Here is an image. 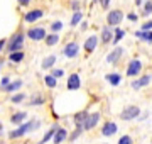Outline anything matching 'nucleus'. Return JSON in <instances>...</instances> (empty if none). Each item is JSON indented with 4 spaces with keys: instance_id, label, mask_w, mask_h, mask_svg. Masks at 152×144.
<instances>
[{
    "instance_id": "1",
    "label": "nucleus",
    "mask_w": 152,
    "mask_h": 144,
    "mask_svg": "<svg viewBox=\"0 0 152 144\" xmlns=\"http://www.w3.org/2000/svg\"><path fill=\"white\" fill-rule=\"evenodd\" d=\"M24 39H26V36H24L22 32H15L14 36H12L10 41H9V44H7V51H9V54L17 53V51L22 49V46H24Z\"/></svg>"
},
{
    "instance_id": "2",
    "label": "nucleus",
    "mask_w": 152,
    "mask_h": 144,
    "mask_svg": "<svg viewBox=\"0 0 152 144\" xmlns=\"http://www.w3.org/2000/svg\"><path fill=\"white\" fill-rule=\"evenodd\" d=\"M39 126V122H26V124H20L19 127L15 129V131H12V132H9V137L10 139H17V137H22L24 134H27L29 131H32V129H36Z\"/></svg>"
},
{
    "instance_id": "3",
    "label": "nucleus",
    "mask_w": 152,
    "mask_h": 144,
    "mask_svg": "<svg viewBox=\"0 0 152 144\" xmlns=\"http://www.w3.org/2000/svg\"><path fill=\"white\" fill-rule=\"evenodd\" d=\"M139 114H140V109H139V107L129 105L127 109H124V110H122V114H120V119H122V120H132V119L139 117Z\"/></svg>"
},
{
    "instance_id": "4",
    "label": "nucleus",
    "mask_w": 152,
    "mask_h": 144,
    "mask_svg": "<svg viewBox=\"0 0 152 144\" xmlns=\"http://www.w3.org/2000/svg\"><path fill=\"white\" fill-rule=\"evenodd\" d=\"M122 19H124V12L122 10H112L107 17V22H108V26L115 27V26L122 24Z\"/></svg>"
},
{
    "instance_id": "5",
    "label": "nucleus",
    "mask_w": 152,
    "mask_h": 144,
    "mask_svg": "<svg viewBox=\"0 0 152 144\" xmlns=\"http://www.w3.org/2000/svg\"><path fill=\"white\" fill-rule=\"evenodd\" d=\"M27 37L32 41H42L46 39V31L42 27H31L27 31Z\"/></svg>"
},
{
    "instance_id": "6",
    "label": "nucleus",
    "mask_w": 152,
    "mask_h": 144,
    "mask_svg": "<svg viewBox=\"0 0 152 144\" xmlns=\"http://www.w3.org/2000/svg\"><path fill=\"white\" fill-rule=\"evenodd\" d=\"M98 120H100V114H98V112L88 114L86 120H85V124H83V131H90V129H93L98 124Z\"/></svg>"
},
{
    "instance_id": "7",
    "label": "nucleus",
    "mask_w": 152,
    "mask_h": 144,
    "mask_svg": "<svg viewBox=\"0 0 152 144\" xmlns=\"http://www.w3.org/2000/svg\"><path fill=\"white\" fill-rule=\"evenodd\" d=\"M142 70V63L139 60H134L129 63V66H127V76H135V75H139Z\"/></svg>"
},
{
    "instance_id": "8",
    "label": "nucleus",
    "mask_w": 152,
    "mask_h": 144,
    "mask_svg": "<svg viewBox=\"0 0 152 144\" xmlns=\"http://www.w3.org/2000/svg\"><path fill=\"white\" fill-rule=\"evenodd\" d=\"M78 51H80V46L76 44V43H68V44L64 46L63 54H64L66 58H75V56H78Z\"/></svg>"
},
{
    "instance_id": "9",
    "label": "nucleus",
    "mask_w": 152,
    "mask_h": 144,
    "mask_svg": "<svg viewBox=\"0 0 152 144\" xmlns=\"http://www.w3.org/2000/svg\"><path fill=\"white\" fill-rule=\"evenodd\" d=\"M41 17H42V10H41V9H34V10H29L24 19H26V22L32 24V22H36L37 19H41Z\"/></svg>"
},
{
    "instance_id": "10",
    "label": "nucleus",
    "mask_w": 152,
    "mask_h": 144,
    "mask_svg": "<svg viewBox=\"0 0 152 144\" xmlns=\"http://www.w3.org/2000/svg\"><path fill=\"white\" fill-rule=\"evenodd\" d=\"M96 44H98V36H90V37L85 41V49H86V53H91V51H95Z\"/></svg>"
},
{
    "instance_id": "11",
    "label": "nucleus",
    "mask_w": 152,
    "mask_h": 144,
    "mask_svg": "<svg viewBox=\"0 0 152 144\" xmlns=\"http://www.w3.org/2000/svg\"><path fill=\"white\" fill-rule=\"evenodd\" d=\"M66 137H68V131L63 127H58V131H56L54 134V137H53V141H54V144H61L63 141H66Z\"/></svg>"
},
{
    "instance_id": "12",
    "label": "nucleus",
    "mask_w": 152,
    "mask_h": 144,
    "mask_svg": "<svg viewBox=\"0 0 152 144\" xmlns=\"http://www.w3.org/2000/svg\"><path fill=\"white\" fill-rule=\"evenodd\" d=\"M151 80H152V76H151V75H145V76H142L140 80H135V82L132 83V88H135V90L142 88V87H145V85H149V83H151Z\"/></svg>"
},
{
    "instance_id": "13",
    "label": "nucleus",
    "mask_w": 152,
    "mask_h": 144,
    "mask_svg": "<svg viewBox=\"0 0 152 144\" xmlns=\"http://www.w3.org/2000/svg\"><path fill=\"white\" fill-rule=\"evenodd\" d=\"M117 124H115V122H107V124H105L103 126V129H102V134H103V136H113L115 132H117Z\"/></svg>"
},
{
    "instance_id": "14",
    "label": "nucleus",
    "mask_w": 152,
    "mask_h": 144,
    "mask_svg": "<svg viewBox=\"0 0 152 144\" xmlns=\"http://www.w3.org/2000/svg\"><path fill=\"white\" fill-rule=\"evenodd\" d=\"M80 76H78V75H71L69 78H68V90H71V92H73V90H78L80 88Z\"/></svg>"
},
{
    "instance_id": "15",
    "label": "nucleus",
    "mask_w": 152,
    "mask_h": 144,
    "mask_svg": "<svg viewBox=\"0 0 152 144\" xmlns=\"http://www.w3.org/2000/svg\"><path fill=\"white\" fill-rule=\"evenodd\" d=\"M122 53H124V49H122V48H115V49L112 51L108 56H107V61H108V63H117V61L120 60Z\"/></svg>"
},
{
    "instance_id": "16",
    "label": "nucleus",
    "mask_w": 152,
    "mask_h": 144,
    "mask_svg": "<svg viewBox=\"0 0 152 144\" xmlns=\"http://www.w3.org/2000/svg\"><path fill=\"white\" fill-rule=\"evenodd\" d=\"M86 117H88V112H78L75 115V124H76V127L78 129H83V124H85V120H86Z\"/></svg>"
},
{
    "instance_id": "17",
    "label": "nucleus",
    "mask_w": 152,
    "mask_h": 144,
    "mask_svg": "<svg viewBox=\"0 0 152 144\" xmlns=\"http://www.w3.org/2000/svg\"><path fill=\"white\" fill-rule=\"evenodd\" d=\"M27 117V114L26 112H17V114H14L10 119L12 124H15V126H20V124H24V119Z\"/></svg>"
},
{
    "instance_id": "18",
    "label": "nucleus",
    "mask_w": 152,
    "mask_h": 144,
    "mask_svg": "<svg viewBox=\"0 0 152 144\" xmlns=\"http://www.w3.org/2000/svg\"><path fill=\"white\" fill-rule=\"evenodd\" d=\"M56 131H58V126H53V127L49 129L48 132L44 134V137L41 139V141H39V144H46V143L49 141V139H53V137H54V134H56Z\"/></svg>"
},
{
    "instance_id": "19",
    "label": "nucleus",
    "mask_w": 152,
    "mask_h": 144,
    "mask_svg": "<svg viewBox=\"0 0 152 144\" xmlns=\"http://www.w3.org/2000/svg\"><path fill=\"white\" fill-rule=\"evenodd\" d=\"M135 36L142 41H145V43H152V32L151 31H137Z\"/></svg>"
},
{
    "instance_id": "20",
    "label": "nucleus",
    "mask_w": 152,
    "mask_h": 144,
    "mask_svg": "<svg viewBox=\"0 0 152 144\" xmlns=\"http://www.w3.org/2000/svg\"><path fill=\"white\" fill-rule=\"evenodd\" d=\"M54 63H56V56H54V54H51V56H48V58H44V60H42V65H41V66H42L44 70H49V68L54 66Z\"/></svg>"
},
{
    "instance_id": "21",
    "label": "nucleus",
    "mask_w": 152,
    "mask_h": 144,
    "mask_svg": "<svg viewBox=\"0 0 152 144\" xmlns=\"http://www.w3.org/2000/svg\"><path fill=\"white\" fill-rule=\"evenodd\" d=\"M22 60H24V53H22V51H17V53L9 54V61H10V63H20Z\"/></svg>"
},
{
    "instance_id": "22",
    "label": "nucleus",
    "mask_w": 152,
    "mask_h": 144,
    "mask_svg": "<svg viewBox=\"0 0 152 144\" xmlns=\"http://www.w3.org/2000/svg\"><path fill=\"white\" fill-rule=\"evenodd\" d=\"M112 39H113V34H112L110 27H103V31H102V41L103 43H110Z\"/></svg>"
},
{
    "instance_id": "23",
    "label": "nucleus",
    "mask_w": 152,
    "mask_h": 144,
    "mask_svg": "<svg viewBox=\"0 0 152 144\" xmlns=\"http://www.w3.org/2000/svg\"><path fill=\"white\" fill-rule=\"evenodd\" d=\"M22 87V80H15V82H12V83H9L5 87V92H15V90H19Z\"/></svg>"
},
{
    "instance_id": "24",
    "label": "nucleus",
    "mask_w": 152,
    "mask_h": 144,
    "mask_svg": "<svg viewBox=\"0 0 152 144\" xmlns=\"http://www.w3.org/2000/svg\"><path fill=\"white\" fill-rule=\"evenodd\" d=\"M107 80H108V83H112V85L117 87V85L120 83V80H122V78H120L118 73H110V75H107Z\"/></svg>"
},
{
    "instance_id": "25",
    "label": "nucleus",
    "mask_w": 152,
    "mask_h": 144,
    "mask_svg": "<svg viewBox=\"0 0 152 144\" xmlns=\"http://www.w3.org/2000/svg\"><path fill=\"white\" fill-rule=\"evenodd\" d=\"M44 41H46V44H48V46H54V44L59 43V36H58V34H49Z\"/></svg>"
},
{
    "instance_id": "26",
    "label": "nucleus",
    "mask_w": 152,
    "mask_h": 144,
    "mask_svg": "<svg viewBox=\"0 0 152 144\" xmlns=\"http://www.w3.org/2000/svg\"><path fill=\"white\" fill-rule=\"evenodd\" d=\"M44 83H46V87H49V88H54L56 85H58V80L53 78L51 75H46V76H44Z\"/></svg>"
},
{
    "instance_id": "27",
    "label": "nucleus",
    "mask_w": 152,
    "mask_h": 144,
    "mask_svg": "<svg viewBox=\"0 0 152 144\" xmlns=\"http://www.w3.org/2000/svg\"><path fill=\"white\" fill-rule=\"evenodd\" d=\"M44 104V97L42 95H36V97H34L32 95V98H31V102H29V105H42Z\"/></svg>"
},
{
    "instance_id": "28",
    "label": "nucleus",
    "mask_w": 152,
    "mask_h": 144,
    "mask_svg": "<svg viewBox=\"0 0 152 144\" xmlns=\"http://www.w3.org/2000/svg\"><path fill=\"white\" fill-rule=\"evenodd\" d=\"M51 76L56 78V80H58V78H63L64 76V70H63V68H54L53 73H51Z\"/></svg>"
},
{
    "instance_id": "29",
    "label": "nucleus",
    "mask_w": 152,
    "mask_h": 144,
    "mask_svg": "<svg viewBox=\"0 0 152 144\" xmlns=\"http://www.w3.org/2000/svg\"><path fill=\"white\" fill-rule=\"evenodd\" d=\"M80 21H81V12H75V14H73V17H71V22H69V24L75 27V26L80 22Z\"/></svg>"
},
{
    "instance_id": "30",
    "label": "nucleus",
    "mask_w": 152,
    "mask_h": 144,
    "mask_svg": "<svg viewBox=\"0 0 152 144\" xmlns=\"http://www.w3.org/2000/svg\"><path fill=\"white\" fill-rule=\"evenodd\" d=\"M124 34H125V32L122 31V29L117 27V29H115V36H113V39H112V41H113V43H118L120 39L124 37Z\"/></svg>"
},
{
    "instance_id": "31",
    "label": "nucleus",
    "mask_w": 152,
    "mask_h": 144,
    "mask_svg": "<svg viewBox=\"0 0 152 144\" xmlns=\"http://www.w3.org/2000/svg\"><path fill=\"white\" fill-rule=\"evenodd\" d=\"M24 98H26V95L24 93H15L14 97H12V102H14V104H20Z\"/></svg>"
},
{
    "instance_id": "32",
    "label": "nucleus",
    "mask_w": 152,
    "mask_h": 144,
    "mask_svg": "<svg viewBox=\"0 0 152 144\" xmlns=\"http://www.w3.org/2000/svg\"><path fill=\"white\" fill-rule=\"evenodd\" d=\"M51 29H53V31H54V34H56L58 31H61V29H63V22H61V21H56V22H53Z\"/></svg>"
},
{
    "instance_id": "33",
    "label": "nucleus",
    "mask_w": 152,
    "mask_h": 144,
    "mask_svg": "<svg viewBox=\"0 0 152 144\" xmlns=\"http://www.w3.org/2000/svg\"><path fill=\"white\" fill-rule=\"evenodd\" d=\"M151 12H152V2H147L145 5H144V12H142V14H144V15H149Z\"/></svg>"
},
{
    "instance_id": "34",
    "label": "nucleus",
    "mask_w": 152,
    "mask_h": 144,
    "mask_svg": "<svg viewBox=\"0 0 152 144\" xmlns=\"http://www.w3.org/2000/svg\"><path fill=\"white\" fill-rule=\"evenodd\" d=\"M118 144H132V137L130 136H124V137H120Z\"/></svg>"
},
{
    "instance_id": "35",
    "label": "nucleus",
    "mask_w": 152,
    "mask_h": 144,
    "mask_svg": "<svg viewBox=\"0 0 152 144\" xmlns=\"http://www.w3.org/2000/svg\"><path fill=\"white\" fill-rule=\"evenodd\" d=\"M81 131H83V129H78V127H76V131H75V132H73V134L69 136V141H75V139H78V137H80V134H81Z\"/></svg>"
},
{
    "instance_id": "36",
    "label": "nucleus",
    "mask_w": 152,
    "mask_h": 144,
    "mask_svg": "<svg viewBox=\"0 0 152 144\" xmlns=\"http://www.w3.org/2000/svg\"><path fill=\"white\" fill-rule=\"evenodd\" d=\"M9 83H10V78L5 76V78H2V83H0V85H2V88H5V87H7Z\"/></svg>"
},
{
    "instance_id": "37",
    "label": "nucleus",
    "mask_w": 152,
    "mask_h": 144,
    "mask_svg": "<svg viewBox=\"0 0 152 144\" xmlns=\"http://www.w3.org/2000/svg\"><path fill=\"white\" fill-rule=\"evenodd\" d=\"M151 29H152V21L147 24H142V31H151Z\"/></svg>"
},
{
    "instance_id": "38",
    "label": "nucleus",
    "mask_w": 152,
    "mask_h": 144,
    "mask_svg": "<svg viewBox=\"0 0 152 144\" xmlns=\"http://www.w3.org/2000/svg\"><path fill=\"white\" fill-rule=\"evenodd\" d=\"M73 10L80 12V2H73Z\"/></svg>"
},
{
    "instance_id": "39",
    "label": "nucleus",
    "mask_w": 152,
    "mask_h": 144,
    "mask_svg": "<svg viewBox=\"0 0 152 144\" xmlns=\"http://www.w3.org/2000/svg\"><path fill=\"white\" fill-rule=\"evenodd\" d=\"M100 4H102V7H103V9H107V7H108V4H110V0H100Z\"/></svg>"
},
{
    "instance_id": "40",
    "label": "nucleus",
    "mask_w": 152,
    "mask_h": 144,
    "mask_svg": "<svg viewBox=\"0 0 152 144\" xmlns=\"http://www.w3.org/2000/svg\"><path fill=\"white\" fill-rule=\"evenodd\" d=\"M17 2H19L20 5H29V4H31V0H17Z\"/></svg>"
},
{
    "instance_id": "41",
    "label": "nucleus",
    "mask_w": 152,
    "mask_h": 144,
    "mask_svg": "<svg viewBox=\"0 0 152 144\" xmlns=\"http://www.w3.org/2000/svg\"><path fill=\"white\" fill-rule=\"evenodd\" d=\"M5 39H0V53H2V51H4V46H5Z\"/></svg>"
},
{
    "instance_id": "42",
    "label": "nucleus",
    "mask_w": 152,
    "mask_h": 144,
    "mask_svg": "<svg viewBox=\"0 0 152 144\" xmlns=\"http://www.w3.org/2000/svg\"><path fill=\"white\" fill-rule=\"evenodd\" d=\"M129 19H130V21H137V15L135 14H129Z\"/></svg>"
},
{
    "instance_id": "43",
    "label": "nucleus",
    "mask_w": 152,
    "mask_h": 144,
    "mask_svg": "<svg viewBox=\"0 0 152 144\" xmlns=\"http://www.w3.org/2000/svg\"><path fill=\"white\" fill-rule=\"evenodd\" d=\"M4 66V60H2V58H0V68Z\"/></svg>"
},
{
    "instance_id": "44",
    "label": "nucleus",
    "mask_w": 152,
    "mask_h": 144,
    "mask_svg": "<svg viewBox=\"0 0 152 144\" xmlns=\"http://www.w3.org/2000/svg\"><path fill=\"white\" fill-rule=\"evenodd\" d=\"M135 4H137V5H140V4H142V0H135Z\"/></svg>"
},
{
    "instance_id": "45",
    "label": "nucleus",
    "mask_w": 152,
    "mask_h": 144,
    "mask_svg": "<svg viewBox=\"0 0 152 144\" xmlns=\"http://www.w3.org/2000/svg\"><path fill=\"white\" fill-rule=\"evenodd\" d=\"M0 134H2V124H0Z\"/></svg>"
}]
</instances>
